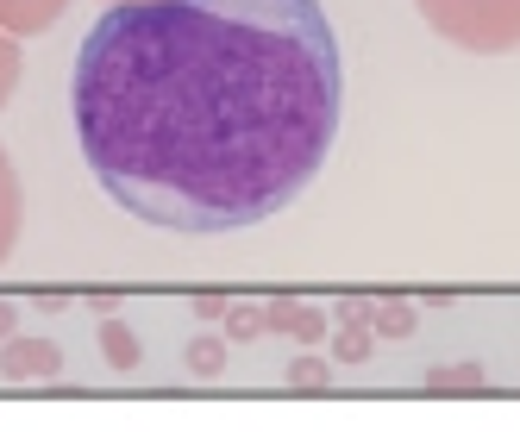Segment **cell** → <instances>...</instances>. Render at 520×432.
Listing matches in <instances>:
<instances>
[{
	"mask_svg": "<svg viewBox=\"0 0 520 432\" xmlns=\"http://www.w3.org/2000/svg\"><path fill=\"white\" fill-rule=\"evenodd\" d=\"M345 107L320 0H113L69 69V119L113 207L245 232L307 195Z\"/></svg>",
	"mask_w": 520,
	"mask_h": 432,
	"instance_id": "cell-1",
	"label": "cell"
},
{
	"mask_svg": "<svg viewBox=\"0 0 520 432\" xmlns=\"http://www.w3.org/2000/svg\"><path fill=\"white\" fill-rule=\"evenodd\" d=\"M364 345H370L364 332H351V339H339V357H351V364H358V357H364Z\"/></svg>",
	"mask_w": 520,
	"mask_h": 432,
	"instance_id": "cell-3",
	"label": "cell"
},
{
	"mask_svg": "<svg viewBox=\"0 0 520 432\" xmlns=\"http://www.w3.org/2000/svg\"><path fill=\"white\" fill-rule=\"evenodd\" d=\"M408 326H414L408 307H389V314H383V332H408Z\"/></svg>",
	"mask_w": 520,
	"mask_h": 432,
	"instance_id": "cell-2",
	"label": "cell"
}]
</instances>
